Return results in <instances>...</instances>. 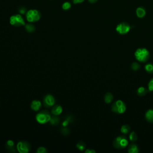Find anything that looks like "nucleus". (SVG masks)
<instances>
[{
    "label": "nucleus",
    "mask_w": 153,
    "mask_h": 153,
    "mask_svg": "<svg viewBox=\"0 0 153 153\" xmlns=\"http://www.w3.org/2000/svg\"><path fill=\"white\" fill-rule=\"evenodd\" d=\"M25 26L26 31H27L28 32L32 33V32H34L35 31V26H34V25H32V24H28L25 25Z\"/></svg>",
    "instance_id": "nucleus-20"
},
{
    "label": "nucleus",
    "mask_w": 153,
    "mask_h": 153,
    "mask_svg": "<svg viewBox=\"0 0 153 153\" xmlns=\"http://www.w3.org/2000/svg\"><path fill=\"white\" fill-rule=\"evenodd\" d=\"M47 152V149L45 147H40L37 150V153H46Z\"/></svg>",
    "instance_id": "nucleus-27"
},
{
    "label": "nucleus",
    "mask_w": 153,
    "mask_h": 153,
    "mask_svg": "<svg viewBox=\"0 0 153 153\" xmlns=\"http://www.w3.org/2000/svg\"><path fill=\"white\" fill-rule=\"evenodd\" d=\"M65 120H67V121H69V123H72L73 121H74V117L72 115H68L66 117H65Z\"/></svg>",
    "instance_id": "nucleus-29"
},
{
    "label": "nucleus",
    "mask_w": 153,
    "mask_h": 153,
    "mask_svg": "<svg viewBox=\"0 0 153 153\" xmlns=\"http://www.w3.org/2000/svg\"><path fill=\"white\" fill-rule=\"evenodd\" d=\"M126 106L125 103L121 100H117L112 105L111 110L116 114H123L126 111Z\"/></svg>",
    "instance_id": "nucleus-3"
},
{
    "label": "nucleus",
    "mask_w": 153,
    "mask_h": 153,
    "mask_svg": "<svg viewBox=\"0 0 153 153\" xmlns=\"http://www.w3.org/2000/svg\"><path fill=\"white\" fill-rule=\"evenodd\" d=\"M25 12H26V9H25V8L22 7V8L20 9V10H19V13H20V14H25Z\"/></svg>",
    "instance_id": "nucleus-33"
},
{
    "label": "nucleus",
    "mask_w": 153,
    "mask_h": 153,
    "mask_svg": "<svg viewBox=\"0 0 153 153\" xmlns=\"http://www.w3.org/2000/svg\"><path fill=\"white\" fill-rule=\"evenodd\" d=\"M129 144L128 140L124 136L117 137L113 141V145L117 149H123L126 148Z\"/></svg>",
    "instance_id": "nucleus-6"
},
{
    "label": "nucleus",
    "mask_w": 153,
    "mask_h": 153,
    "mask_svg": "<svg viewBox=\"0 0 153 153\" xmlns=\"http://www.w3.org/2000/svg\"><path fill=\"white\" fill-rule=\"evenodd\" d=\"M69 121H67V120H64V121L62 122V127H67L68 125L69 124Z\"/></svg>",
    "instance_id": "nucleus-30"
},
{
    "label": "nucleus",
    "mask_w": 153,
    "mask_h": 153,
    "mask_svg": "<svg viewBox=\"0 0 153 153\" xmlns=\"http://www.w3.org/2000/svg\"><path fill=\"white\" fill-rule=\"evenodd\" d=\"M55 99L53 95L48 94L44 98V104L46 107H51L55 105Z\"/></svg>",
    "instance_id": "nucleus-9"
},
{
    "label": "nucleus",
    "mask_w": 153,
    "mask_h": 153,
    "mask_svg": "<svg viewBox=\"0 0 153 153\" xmlns=\"http://www.w3.org/2000/svg\"><path fill=\"white\" fill-rule=\"evenodd\" d=\"M49 122L52 126H57L60 123V119L57 116H54L53 117H51Z\"/></svg>",
    "instance_id": "nucleus-16"
},
{
    "label": "nucleus",
    "mask_w": 153,
    "mask_h": 153,
    "mask_svg": "<svg viewBox=\"0 0 153 153\" xmlns=\"http://www.w3.org/2000/svg\"><path fill=\"white\" fill-rule=\"evenodd\" d=\"M88 1L91 3H95L98 0H88Z\"/></svg>",
    "instance_id": "nucleus-34"
},
{
    "label": "nucleus",
    "mask_w": 153,
    "mask_h": 153,
    "mask_svg": "<svg viewBox=\"0 0 153 153\" xmlns=\"http://www.w3.org/2000/svg\"><path fill=\"white\" fill-rule=\"evenodd\" d=\"M136 59L140 62H145L149 58V52L145 48L138 49L135 52Z\"/></svg>",
    "instance_id": "nucleus-1"
},
{
    "label": "nucleus",
    "mask_w": 153,
    "mask_h": 153,
    "mask_svg": "<svg viewBox=\"0 0 153 153\" xmlns=\"http://www.w3.org/2000/svg\"><path fill=\"white\" fill-rule=\"evenodd\" d=\"M129 139H130V141L131 142H135L138 139V135H137V134L135 132H131L130 134V135H129Z\"/></svg>",
    "instance_id": "nucleus-23"
},
{
    "label": "nucleus",
    "mask_w": 153,
    "mask_h": 153,
    "mask_svg": "<svg viewBox=\"0 0 153 153\" xmlns=\"http://www.w3.org/2000/svg\"><path fill=\"white\" fill-rule=\"evenodd\" d=\"M61 134L64 136H67L70 134V129L67 127H63L60 130Z\"/></svg>",
    "instance_id": "nucleus-24"
},
{
    "label": "nucleus",
    "mask_w": 153,
    "mask_h": 153,
    "mask_svg": "<svg viewBox=\"0 0 153 153\" xmlns=\"http://www.w3.org/2000/svg\"><path fill=\"white\" fill-rule=\"evenodd\" d=\"M37 121L41 124H46L50 121L51 116L50 113L46 110H43L37 114L35 117Z\"/></svg>",
    "instance_id": "nucleus-2"
},
{
    "label": "nucleus",
    "mask_w": 153,
    "mask_h": 153,
    "mask_svg": "<svg viewBox=\"0 0 153 153\" xmlns=\"http://www.w3.org/2000/svg\"><path fill=\"white\" fill-rule=\"evenodd\" d=\"M85 153H95V152H96V151H95V150L89 148V149H87L85 151Z\"/></svg>",
    "instance_id": "nucleus-31"
},
{
    "label": "nucleus",
    "mask_w": 153,
    "mask_h": 153,
    "mask_svg": "<svg viewBox=\"0 0 153 153\" xmlns=\"http://www.w3.org/2000/svg\"><path fill=\"white\" fill-rule=\"evenodd\" d=\"M76 147L78 148V149H79L80 151H84L86 147V145L85 144V142H83V141H79L77 144H76Z\"/></svg>",
    "instance_id": "nucleus-22"
},
{
    "label": "nucleus",
    "mask_w": 153,
    "mask_h": 153,
    "mask_svg": "<svg viewBox=\"0 0 153 153\" xmlns=\"http://www.w3.org/2000/svg\"><path fill=\"white\" fill-rule=\"evenodd\" d=\"M145 119L147 121L153 123V110L149 109L145 113Z\"/></svg>",
    "instance_id": "nucleus-13"
},
{
    "label": "nucleus",
    "mask_w": 153,
    "mask_h": 153,
    "mask_svg": "<svg viewBox=\"0 0 153 153\" xmlns=\"http://www.w3.org/2000/svg\"><path fill=\"white\" fill-rule=\"evenodd\" d=\"M84 1V0H73V3L75 4L81 3H83Z\"/></svg>",
    "instance_id": "nucleus-32"
},
{
    "label": "nucleus",
    "mask_w": 153,
    "mask_h": 153,
    "mask_svg": "<svg viewBox=\"0 0 153 153\" xmlns=\"http://www.w3.org/2000/svg\"><path fill=\"white\" fill-rule=\"evenodd\" d=\"M14 146V142L13 141L9 139L7 141L6 144V148L9 152H16V149Z\"/></svg>",
    "instance_id": "nucleus-12"
},
{
    "label": "nucleus",
    "mask_w": 153,
    "mask_h": 153,
    "mask_svg": "<svg viewBox=\"0 0 153 153\" xmlns=\"http://www.w3.org/2000/svg\"><path fill=\"white\" fill-rule=\"evenodd\" d=\"M41 108V102L38 100H34L31 103V108L34 111H38Z\"/></svg>",
    "instance_id": "nucleus-10"
},
{
    "label": "nucleus",
    "mask_w": 153,
    "mask_h": 153,
    "mask_svg": "<svg viewBox=\"0 0 153 153\" xmlns=\"http://www.w3.org/2000/svg\"><path fill=\"white\" fill-rule=\"evenodd\" d=\"M140 65L139 64V63L134 62L132 63V65H131V68L134 70V71H138L139 68H140Z\"/></svg>",
    "instance_id": "nucleus-25"
},
{
    "label": "nucleus",
    "mask_w": 153,
    "mask_h": 153,
    "mask_svg": "<svg viewBox=\"0 0 153 153\" xmlns=\"http://www.w3.org/2000/svg\"><path fill=\"white\" fill-rule=\"evenodd\" d=\"M146 14V11H145V10L142 8V7H139L136 10V14H137V16L139 18H142L145 16Z\"/></svg>",
    "instance_id": "nucleus-17"
},
{
    "label": "nucleus",
    "mask_w": 153,
    "mask_h": 153,
    "mask_svg": "<svg viewBox=\"0 0 153 153\" xmlns=\"http://www.w3.org/2000/svg\"><path fill=\"white\" fill-rule=\"evenodd\" d=\"M26 17L29 22H35L40 19L41 13L37 10L31 9L27 12Z\"/></svg>",
    "instance_id": "nucleus-4"
},
{
    "label": "nucleus",
    "mask_w": 153,
    "mask_h": 153,
    "mask_svg": "<svg viewBox=\"0 0 153 153\" xmlns=\"http://www.w3.org/2000/svg\"><path fill=\"white\" fill-rule=\"evenodd\" d=\"M10 24L16 27H19L21 26H25V20L22 17L20 14H14L10 17Z\"/></svg>",
    "instance_id": "nucleus-5"
},
{
    "label": "nucleus",
    "mask_w": 153,
    "mask_h": 153,
    "mask_svg": "<svg viewBox=\"0 0 153 153\" xmlns=\"http://www.w3.org/2000/svg\"><path fill=\"white\" fill-rule=\"evenodd\" d=\"M16 148L20 153H28L31 149L30 144L27 141H20L17 143Z\"/></svg>",
    "instance_id": "nucleus-7"
},
{
    "label": "nucleus",
    "mask_w": 153,
    "mask_h": 153,
    "mask_svg": "<svg viewBox=\"0 0 153 153\" xmlns=\"http://www.w3.org/2000/svg\"><path fill=\"white\" fill-rule=\"evenodd\" d=\"M114 99V96L111 93L108 92L104 96V101L105 103H111Z\"/></svg>",
    "instance_id": "nucleus-15"
},
{
    "label": "nucleus",
    "mask_w": 153,
    "mask_h": 153,
    "mask_svg": "<svg viewBox=\"0 0 153 153\" xmlns=\"http://www.w3.org/2000/svg\"><path fill=\"white\" fill-rule=\"evenodd\" d=\"M63 111L62 107L60 105H53L52 109V114L53 116H59L62 114Z\"/></svg>",
    "instance_id": "nucleus-11"
},
{
    "label": "nucleus",
    "mask_w": 153,
    "mask_h": 153,
    "mask_svg": "<svg viewBox=\"0 0 153 153\" xmlns=\"http://www.w3.org/2000/svg\"><path fill=\"white\" fill-rule=\"evenodd\" d=\"M62 9L64 10H68L71 7V4L69 2H65L62 6Z\"/></svg>",
    "instance_id": "nucleus-26"
},
{
    "label": "nucleus",
    "mask_w": 153,
    "mask_h": 153,
    "mask_svg": "<svg viewBox=\"0 0 153 153\" xmlns=\"http://www.w3.org/2000/svg\"><path fill=\"white\" fill-rule=\"evenodd\" d=\"M145 70L148 73L152 74L153 73V64L151 63H147L145 66Z\"/></svg>",
    "instance_id": "nucleus-21"
},
{
    "label": "nucleus",
    "mask_w": 153,
    "mask_h": 153,
    "mask_svg": "<svg viewBox=\"0 0 153 153\" xmlns=\"http://www.w3.org/2000/svg\"><path fill=\"white\" fill-rule=\"evenodd\" d=\"M130 131V127L127 124H124L121 127V132L123 134H128Z\"/></svg>",
    "instance_id": "nucleus-19"
},
{
    "label": "nucleus",
    "mask_w": 153,
    "mask_h": 153,
    "mask_svg": "<svg viewBox=\"0 0 153 153\" xmlns=\"http://www.w3.org/2000/svg\"><path fill=\"white\" fill-rule=\"evenodd\" d=\"M148 90L149 91H153V78H152L148 83Z\"/></svg>",
    "instance_id": "nucleus-28"
},
{
    "label": "nucleus",
    "mask_w": 153,
    "mask_h": 153,
    "mask_svg": "<svg viewBox=\"0 0 153 153\" xmlns=\"http://www.w3.org/2000/svg\"><path fill=\"white\" fill-rule=\"evenodd\" d=\"M147 92H148V91L144 87H140L137 91V94L139 96H145L147 93Z\"/></svg>",
    "instance_id": "nucleus-18"
},
{
    "label": "nucleus",
    "mask_w": 153,
    "mask_h": 153,
    "mask_svg": "<svg viewBox=\"0 0 153 153\" xmlns=\"http://www.w3.org/2000/svg\"><path fill=\"white\" fill-rule=\"evenodd\" d=\"M128 152L129 153H138L139 152V148L135 144H131L128 148Z\"/></svg>",
    "instance_id": "nucleus-14"
},
{
    "label": "nucleus",
    "mask_w": 153,
    "mask_h": 153,
    "mask_svg": "<svg viewBox=\"0 0 153 153\" xmlns=\"http://www.w3.org/2000/svg\"><path fill=\"white\" fill-rule=\"evenodd\" d=\"M130 29V25L126 23V22H122L120 24H119L116 27V31L117 32H119L120 34H126L129 32Z\"/></svg>",
    "instance_id": "nucleus-8"
}]
</instances>
